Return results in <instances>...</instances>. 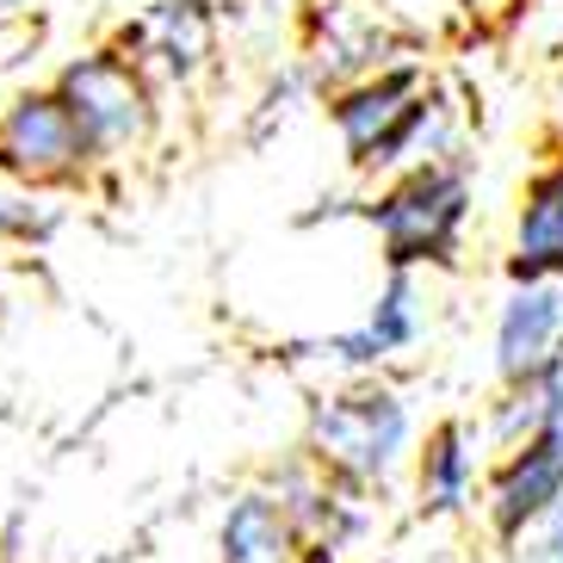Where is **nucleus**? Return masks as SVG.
Returning <instances> with one entry per match:
<instances>
[{"instance_id": "f257e3e1", "label": "nucleus", "mask_w": 563, "mask_h": 563, "mask_svg": "<svg viewBox=\"0 0 563 563\" xmlns=\"http://www.w3.org/2000/svg\"><path fill=\"white\" fill-rule=\"evenodd\" d=\"M415 440H421L415 402L390 378H347L334 390H316L303 415V459L360 496L397 483V471L415 459Z\"/></svg>"}, {"instance_id": "f03ea898", "label": "nucleus", "mask_w": 563, "mask_h": 563, "mask_svg": "<svg viewBox=\"0 0 563 563\" xmlns=\"http://www.w3.org/2000/svg\"><path fill=\"white\" fill-rule=\"evenodd\" d=\"M51 93L63 100V112H68V124H75V136H81L93 174H100V167H124L131 155H143L155 143L162 93H155L112 44L68 56V63L56 68Z\"/></svg>"}, {"instance_id": "7ed1b4c3", "label": "nucleus", "mask_w": 563, "mask_h": 563, "mask_svg": "<svg viewBox=\"0 0 563 563\" xmlns=\"http://www.w3.org/2000/svg\"><path fill=\"white\" fill-rule=\"evenodd\" d=\"M360 217L378 230V249L390 273H421V266H452L471 223V167L440 162L397 174L378 199H365Z\"/></svg>"}, {"instance_id": "20e7f679", "label": "nucleus", "mask_w": 563, "mask_h": 563, "mask_svg": "<svg viewBox=\"0 0 563 563\" xmlns=\"http://www.w3.org/2000/svg\"><path fill=\"white\" fill-rule=\"evenodd\" d=\"M87 180H93V162L51 87H19L13 100H0V186L51 199Z\"/></svg>"}, {"instance_id": "39448f33", "label": "nucleus", "mask_w": 563, "mask_h": 563, "mask_svg": "<svg viewBox=\"0 0 563 563\" xmlns=\"http://www.w3.org/2000/svg\"><path fill=\"white\" fill-rule=\"evenodd\" d=\"M477 508H483V520H489L501 551L527 527H539L545 514L563 508V421H545L532 440H520L514 452H501L483 471Z\"/></svg>"}, {"instance_id": "423d86ee", "label": "nucleus", "mask_w": 563, "mask_h": 563, "mask_svg": "<svg viewBox=\"0 0 563 563\" xmlns=\"http://www.w3.org/2000/svg\"><path fill=\"white\" fill-rule=\"evenodd\" d=\"M112 51L162 93L192 87L217 63V7L211 0H155L150 13L112 37Z\"/></svg>"}, {"instance_id": "0eeeda50", "label": "nucleus", "mask_w": 563, "mask_h": 563, "mask_svg": "<svg viewBox=\"0 0 563 563\" xmlns=\"http://www.w3.org/2000/svg\"><path fill=\"white\" fill-rule=\"evenodd\" d=\"M428 329V310H421V279L415 273H384L378 303L365 310L360 329H341L329 341H316V360H329L334 372L347 378H384V365H397L402 353L421 341Z\"/></svg>"}, {"instance_id": "6e6552de", "label": "nucleus", "mask_w": 563, "mask_h": 563, "mask_svg": "<svg viewBox=\"0 0 563 563\" xmlns=\"http://www.w3.org/2000/svg\"><path fill=\"white\" fill-rule=\"evenodd\" d=\"M483 433L471 415H440L415 440V514L421 520H464L483 489Z\"/></svg>"}, {"instance_id": "1a4fd4ad", "label": "nucleus", "mask_w": 563, "mask_h": 563, "mask_svg": "<svg viewBox=\"0 0 563 563\" xmlns=\"http://www.w3.org/2000/svg\"><path fill=\"white\" fill-rule=\"evenodd\" d=\"M563 360V279L508 285L496 310V378L520 384Z\"/></svg>"}, {"instance_id": "9d476101", "label": "nucleus", "mask_w": 563, "mask_h": 563, "mask_svg": "<svg viewBox=\"0 0 563 563\" xmlns=\"http://www.w3.org/2000/svg\"><path fill=\"white\" fill-rule=\"evenodd\" d=\"M459 131H464V112L446 87H421L409 106L397 112V124L372 143L353 174H415V167H440V162H459Z\"/></svg>"}, {"instance_id": "9b49d317", "label": "nucleus", "mask_w": 563, "mask_h": 563, "mask_svg": "<svg viewBox=\"0 0 563 563\" xmlns=\"http://www.w3.org/2000/svg\"><path fill=\"white\" fill-rule=\"evenodd\" d=\"M390 68V32L372 7H347V0H310V75L316 81L347 87Z\"/></svg>"}, {"instance_id": "f8f14e48", "label": "nucleus", "mask_w": 563, "mask_h": 563, "mask_svg": "<svg viewBox=\"0 0 563 563\" xmlns=\"http://www.w3.org/2000/svg\"><path fill=\"white\" fill-rule=\"evenodd\" d=\"M428 87V68L421 63H390L378 68V75H365V81H347L329 93V124L334 136H341V150H347V167H360L365 155H372V143H378L390 124H397V112Z\"/></svg>"}, {"instance_id": "ddd939ff", "label": "nucleus", "mask_w": 563, "mask_h": 563, "mask_svg": "<svg viewBox=\"0 0 563 563\" xmlns=\"http://www.w3.org/2000/svg\"><path fill=\"white\" fill-rule=\"evenodd\" d=\"M539 279H563V150L527 180L520 217H514L508 285H539Z\"/></svg>"}, {"instance_id": "4468645a", "label": "nucleus", "mask_w": 563, "mask_h": 563, "mask_svg": "<svg viewBox=\"0 0 563 563\" xmlns=\"http://www.w3.org/2000/svg\"><path fill=\"white\" fill-rule=\"evenodd\" d=\"M217 563H303V545L285 508L266 496L261 483L254 489H235L217 514Z\"/></svg>"}, {"instance_id": "2eb2a0df", "label": "nucleus", "mask_w": 563, "mask_h": 563, "mask_svg": "<svg viewBox=\"0 0 563 563\" xmlns=\"http://www.w3.org/2000/svg\"><path fill=\"white\" fill-rule=\"evenodd\" d=\"M545 421H563V360L545 365V372H532L520 384H501V397L483 409V446L496 452H514L520 440L545 428Z\"/></svg>"}, {"instance_id": "dca6fc26", "label": "nucleus", "mask_w": 563, "mask_h": 563, "mask_svg": "<svg viewBox=\"0 0 563 563\" xmlns=\"http://www.w3.org/2000/svg\"><path fill=\"white\" fill-rule=\"evenodd\" d=\"M56 230V205L19 186H0V249H32Z\"/></svg>"}, {"instance_id": "f3484780", "label": "nucleus", "mask_w": 563, "mask_h": 563, "mask_svg": "<svg viewBox=\"0 0 563 563\" xmlns=\"http://www.w3.org/2000/svg\"><path fill=\"white\" fill-rule=\"evenodd\" d=\"M501 558H508V563H563V508L545 514L539 527H527L508 551H501Z\"/></svg>"}, {"instance_id": "a211bd4d", "label": "nucleus", "mask_w": 563, "mask_h": 563, "mask_svg": "<svg viewBox=\"0 0 563 563\" xmlns=\"http://www.w3.org/2000/svg\"><path fill=\"white\" fill-rule=\"evenodd\" d=\"M471 25H514V19L527 13L532 0H452Z\"/></svg>"}, {"instance_id": "6ab92c4d", "label": "nucleus", "mask_w": 563, "mask_h": 563, "mask_svg": "<svg viewBox=\"0 0 563 563\" xmlns=\"http://www.w3.org/2000/svg\"><path fill=\"white\" fill-rule=\"evenodd\" d=\"M551 136H558V150H563V75L551 87Z\"/></svg>"}, {"instance_id": "aec40b11", "label": "nucleus", "mask_w": 563, "mask_h": 563, "mask_svg": "<svg viewBox=\"0 0 563 563\" xmlns=\"http://www.w3.org/2000/svg\"><path fill=\"white\" fill-rule=\"evenodd\" d=\"M13 7H25V0H0V13H13Z\"/></svg>"}]
</instances>
